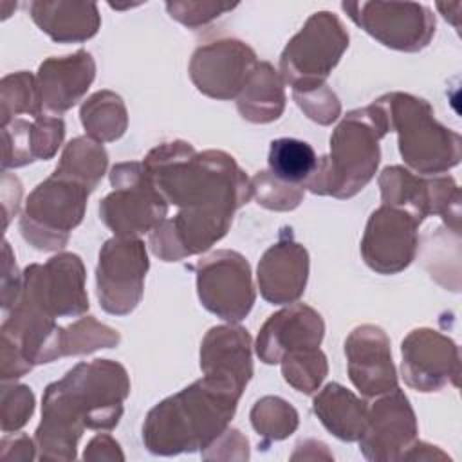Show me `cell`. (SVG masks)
Masks as SVG:
<instances>
[{"mask_svg":"<svg viewBox=\"0 0 462 462\" xmlns=\"http://www.w3.org/2000/svg\"><path fill=\"white\" fill-rule=\"evenodd\" d=\"M390 132L388 114L381 99L350 110L330 135V150L318 157L314 173L303 182L305 191L350 199L375 175L381 148L379 141Z\"/></svg>","mask_w":462,"mask_h":462,"instance_id":"cell-4","label":"cell"},{"mask_svg":"<svg viewBox=\"0 0 462 462\" xmlns=\"http://www.w3.org/2000/svg\"><path fill=\"white\" fill-rule=\"evenodd\" d=\"M253 199L265 209L273 211H292L300 206L305 195L301 184H291L276 179L267 171H258L251 179Z\"/></svg>","mask_w":462,"mask_h":462,"instance_id":"cell-33","label":"cell"},{"mask_svg":"<svg viewBox=\"0 0 462 462\" xmlns=\"http://www.w3.org/2000/svg\"><path fill=\"white\" fill-rule=\"evenodd\" d=\"M112 191L99 202L101 222L119 238H141L168 215V204L148 179L143 162H119L110 170Z\"/></svg>","mask_w":462,"mask_h":462,"instance_id":"cell-8","label":"cell"},{"mask_svg":"<svg viewBox=\"0 0 462 462\" xmlns=\"http://www.w3.org/2000/svg\"><path fill=\"white\" fill-rule=\"evenodd\" d=\"M143 168L166 204L179 208L148 233V245L162 262L208 251L253 199L251 179L222 150L197 152L186 141H168L146 153Z\"/></svg>","mask_w":462,"mask_h":462,"instance_id":"cell-1","label":"cell"},{"mask_svg":"<svg viewBox=\"0 0 462 462\" xmlns=\"http://www.w3.org/2000/svg\"><path fill=\"white\" fill-rule=\"evenodd\" d=\"M148 267L141 238H108L101 245L96 267L99 307L112 316L130 314L143 298Z\"/></svg>","mask_w":462,"mask_h":462,"instance_id":"cell-12","label":"cell"},{"mask_svg":"<svg viewBox=\"0 0 462 462\" xmlns=\"http://www.w3.org/2000/svg\"><path fill=\"white\" fill-rule=\"evenodd\" d=\"M258 63L256 52L244 42L222 38L199 45L189 60V78L199 92L211 99H236Z\"/></svg>","mask_w":462,"mask_h":462,"instance_id":"cell-14","label":"cell"},{"mask_svg":"<svg viewBox=\"0 0 462 462\" xmlns=\"http://www.w3.org/2000/svg\"><path fill=\"white\" fill-rule=\"evenodd\" d=\"M200 370L204 375H222L242 388L253 377V341L247 328L227 323L211 327L200 343Z\"/></svg>","mask_w":462,"mask_h":462,"instance_id":"cell-21","label":"cell"},{"mask_svg":"<svg viewBox=\"0 0 462 462\" xmlns=\"http://www.w3.org/2000/svg\"><path fill=\"white\" fill-rule=\"evenodd\" d=\"M244 390L229 377L202 375L166 397L144 419L146 449L162 457L202 453L229 428Z\"/></svg>","mask_w":462,"mask_h":462,"instance_id":"cell-3","label":"cell"},{"mask_svg":"<svg viewBox=\"0 0 462 462\" xmlns=\"http://www.w3.org/2000/svg\"><path fill=\"white\" fill-rule=\"evenodd\" d=\"M22 300L51 318H78L88 310L85 265L74 253H58L45 263H31L22 273Z\"/></svg>","mask_w":462,"mask_h":462,"instance_id":"cell-9","label":"cell"},{"mask_svg":"<svg viewBox=\"0 0 462 462\" xmlns=\"http://www.w3.org/2000/svg\"><path fill=\"white\" fill-rule=\"evenodd\" d=\"M94 78L96 61L88 51L79 49L69 56L47 58L36 74L42 112L60 117L81 101Z\"/></svg>","mask_w":462,"mask_h":462,"instance_id":"cell-20","label":"cell"},{"mask_svg":"<svg viewBox=\"0 0 462 462\" xmlns=\"http://www.w3.org/2000/svg\"><path fill=\"white\" fill-rule=\"evenodd\" d=\"M323 336L325 321L321 314L305 303L294 301L265 319L258 332L254 350L262 363L278 365L292 350L318 348Z\"/></svg>","mask_w":462,"mask_h":462,"instance_id":"cell-18","label":"cell"},{"mask_svg":"<svg viewBox=\"0 0 462 462\" xmlns=\"http://www.w3.org/2000/svg\"><path fill=\"white\" fill-rule=\"evenodd\" d=\"M130 379L112 359L78 363L51 383L42 399V422L34 431L40 460H74L85 428L110 431L119 424Z\"/></svg>","mask_w":462,"mask_h":462,"instance_id":"cell-2","label":"cell"},{"mask_svg":"<svg viewBox=\"0 0 462 462\" xmlns=\"http://www.w3.org/2000/svg\"><path fill=\"white\" fill-rule=\"evenodd\" d=\"M346 16L388 49L419 52L435 34V14L417 2H343Z\"/></svg>","mask_w":462,"mask_h":462,"instance_id":"cell-11","label":"cell"},{"mask_svg":"<svg viewBox=\"0 0 462 462\" xmlns=\"http://www.w3.org/2000/svg\"><path fill=\"white\" fill-rule=\"evenodd\" d=\"M65 137V123L61 117L51 114H38L31 117V148L34 161H47L54 157Z\"/></svg>","mask_w":462,"mask_h":462,"instance_id":"cell-35","label":"cell"},{"mask_svg":"<svg viewBox=\"0 0 462 462\" xmlns=\"http://www.w3.org/2000/svg\"><path fill=\"white\" fill-rule=\"evenodd\" d=\"M2 310L4 314L11 310V307L14 305L20 289H22V273H18L16 267V258L11 251L9 242H4V253H2Z\"/></svg>","mask_w":462,"mask_h":462,"instance_id":"cell-38","label":"cell"},{"mask_svg":"<svg viewBox=\"0 0 462 462\" xmlns=\"http://www.w3.org/2000/svg\"><path fill=\"white\" fill-rule=\"evenodd\" d=\"M435 458H448L446 453H442L437 446L415 440L410 449L402 455L401 460H435Z\"/></svg>","mask_w":462,"mask_h":462,"instance_id":"cell-41","label":"cell"},{"mask_svg":"<svg viewBox=\"0 0 462 462\" xmlns=\"http://www.w3.org/2000/svg\"><path fill=\"white\" fill-rule=\"evenodd\" d=\"M121 336L116 328L99 323L94 316L79 318L65 327V356L92 354L99 348H112L119 345Z\"/></svg>","mask_w":462,"mask_h":462,"instance_id":"cell-32","label":"cell"},{"mask_svg":"<svg viewBox=\"0 0 462 462\" xmlns=\"http://www.w3.org/2000/svg\"><path fill=\"white\" fill-rule=\"evenodd\" d=\"M92 191L54 171L27 197L20 215V233L38 251H60L81 224Z\"/></svg>","mask_w":462,"mask_h":462,"instance_id":"cell-6","label":"cell"},{"mask_svg":"<svg viewBox=\"0 0 462 462\" xmlns=\"http://www.w3.org/2000/svg\"><path fill=\"white\" fill-rule=\"evenodd\" d=\"M79 119L87 135L101 144L119 139L128 128L126 106L112 90H99L85 99Z\"/></svg>","mask_w":462,"mask_h":462,"instance_id":"cell-26","label":"cell"},{"mask_svg":"<svg viewBox=\"0 0 462 462\" xmlns=\"http://www.w3.org/2000/svg\"><path fill=\"white\" fill-rule=\"evenodd\" d=\"M236 4H222V2H166V9L173 20L179 23L197 29L200 25L209 23L211 20L222 16L224 13L235 9Z\"/></svg>","mask_w":462,"mask_h":462,"instance_id":"cell-37","label":"cell"},{"mask_svg":"<svg viewBox=\"0 0 462 462\" xmlns=\"http://www.w3.org/2000/svg\"><path fill=\"white\" fill-rule=\"evenodd\" d=\"M292 97L303 114L318 125H332L341 116V103L327 83L314 90L292 92Z\"/></svg>","mask_w":462,"mask_h":462,"instance_id":"cell-36","label":"cell"},{"mask_svg":"<svg viewBox=\"0 0 462 462\" xmlns=\"http://www.w3.org/2000/svg\"><path fill=\"white\" fill-rule=\"evenodd\" d=\"M240 116L256 125L276 121L285 110V81L269 61H258L236 96Z\"/></svg>","mask_w":462,"mask_h":462,"instance_id":"cell-24","label":"cell"},{"mask_svg":"<svg viewBox=\"0 0 462 462\" xmlns=\"http://www.w3.org/2000/svg\"><path fill=\"white\" fill-rule=\"evenodd\" d=\"M346 372L361 395L377 397L397 388L390 339L381 327L359 325L345 339Z\"/></svg>","mask_w":462,"mask_h":462,"instance_id":"cell-17","label":"cell"},{"mask_svg":"<svg viewBox=\"0 0 462 462\" xmlns=\"http://www.w3.org/2000/svg\"><path fill=\"white\" fill-rule=\"evenodd\" d=\"M106 166L108 153L103 144L90 139L88 135H81L65 144L54 173L72 179L94 191L101 182Z\"/></svg>","mask_w":462,"mask_h":462,"instance_id":"cell-27","label":"cell"},{"mask_svg":"<svg viewBox=\"0 0 462 462\" xmlns=\"http://www.w3.org/2000/svg\"><path fill=\"white\" fill-rule=\"evenodd\" d=\"M381 202L411 213L420 222L431 215V182L402 166H386L379 175Z\"/></svg>","mask_w":462,"mask_h":462,"instance_id":"cell-25","label":"cell"},{"mask_svg":"<svg viewBox=\"0 0 462 462\" xmlns=\"http://www.w3.org/2000/svg\"><path fill=\"white\" fill-rule=\"evenodd\" d=\"M267 166L276 179L303 186L318 166V155L307 141L280 137L271 141Z\"/></svg>","mask_w":462,"mask_h":462,"instance_id":"cell-28","label":"cell"},{"mask_svg":"<svg viewBox=\"0 0 462 462\" xmlns=\"http://www.w3.org/2000/svg\"><path fill=\"white\" fill-rule=\"evenodd\" d=\"M83 460L87 462H99V460H125V455L117 444V440H114L110 435L106 433H99L96 435L85 448L83 453Z\"/></svg>","mask_w":462,"mask_h":462,"instance_id":"cell-39","label":"cell"},{"mask_svg":"<svg viewBox=\"0 0 462 462\" xmlns=\"http://www.w3.org/2000/svg\"><path fill=\"white\" fill-rule=\"evenodd\" d=\"M386 108L390 130L397 132L399 153L419 175H440L462 159V139L437 121L433 108L422 97L390 92L379 97Z\"/></svg>","mask_w":462,"mask_h":462,"instance_id":"cell-5","label":"cell"},{"mask_svg":"<svg viewBox=\"0 0 462 462\" xmlns=\"http://www.w3.org/2000/svg\"><path fill=\"white\" fill-rule=\"evenodd\" d=\"M27 114L31 117L42 114L36 76L27 70L13 72L0 81V117L2 125Z\"/></svg>","mask_w":462,"mask_h":462,"instance_id":"cell-31","label":"cell"},{"mask_svg":"<svg viewBox=\"0 0 462 462\" xmlns=\"http://www.w3.org/2000/svg\"><path fill=\"white\" fill-rule=\"evenodd\" d=\"M0 457L4 460H32L36 458V442L29 439L25 433L13 435L5 433V437L0 442Z\"/></svg>","mask_w":462,"mask_h":462,"instance_id":"cell-40","label":"cell"},{"mask_svg":"<svg viewBox=\"0 0 462 462\" xmlns=\"http://www.w3.org/2000/svg\"><path fill=\"white\" fill-rule=\"evenodd\" d=\"M417 433L415 411L406 393L397 386L368 406L366 426L357 440L359 451L374 462L401 460L417 440Z\"/></svg>","mask_w":462,"mask_h":462,"instance_id":"cell-16","label":"cell"},{"mask_svg":"<svg viewBox=\"0 0 462 462\" xmlns=\"http://www.w3.org/2000/svg\"><path fill=\"white\" fill-rule=\"evenodd\" d=\"M254 431L267 442L291 437L300 422L298 411L282 397L265 395L254 402L249 413Z\"/></svg>","mask_w":462,"mask_h":462,"instance_id":"cell-29","label":"cell"},{"mask_svg":"<svg viewBox=\"0 0 462 462\" xmlns=\"http://www.w3.org/2000/svg\"><path fill=\"white\" fill-rule=\"evenodd\" d=\"M348 32L330 11L312 13L280 56V74L292 92L323 87L348 49Z\"/></svg>","mask_w":462,"mask_h":462,"instance_id":"cell-7","label":"cell"},{"mask_svg":"<svg viewBox=\"0 0 462 462\" xmlns=\"http://www.w3.org/2000/svg\"><path fill=\"white\" fill-rule=\"evenodd\" d=\"M197 294L206 310L226 323H240L251 312L256 291L249 262L231 249H218L195 263Z\"/></svg>","mask_w":462,"mask_h":462,"instance_id":"cell-10","label":"cell"},{"mask_svg":"<svg viewBox=\"0 0 462 462\" xmlns=\"http://www.w3.org/2000/svg\"><path fill=\"white\" fill-rule=\"evenodd\" d=\"M420 224L411 213L381 204L368 217L361 238L365 263L379 274L404 271L417 256Z\"/></svg>","mask_w":462,"mask_h":462,"instance_id":"cell-13","label":"cell"},{"mask_svg":"<svg viewBox=\"0 0 462 462\" xmlns=\"http://www.w3.org/2000/svg\"><path fill=\"white\" fill-rule=\"evenodd\" d=\"M309 253L291 233H282L260 258L256 283L265 301L291 305L301 298L309 280Z\"/></svg>","mask_w":462,"mask_h":462,"instance_id":"cell-19","label":"cell"},{"mask_svg":"<svg viewBox=\"0 0 462 462\" xmlns=\"http://www.w3.org/2000/svg\"><path fill=\"white\" fill-rule=\"evenodd\" d=\"M312 410L327 431L345 442L359 440L368 419V404L339 383L325 384L314 395Z\"/></svg>","mask_w":462,"mask_h":462,"instance_id":"cell-23","label":"cell"},{"mask_svg":"<svg viewBox=\"0 0 462 462\" xmlns=\"http://www.w3.org/2000/svg\"><path fill=\"white\" fill-rule=\"evenodd\" d=\"M34 411V393L25 384L2 386L0 397V422L4 433H16L22 430Z\"/></svg>","mask_w":462,"mask_h":462,"instance_id":"cell-34","label":"cell"},{"mask_svg":"<svg viewBox=\"0 0 462 462\" xmlns=\"http://www.w3.org/2000/svg\"><path fill=\"white\" fill-rule=\"evenodd\" d=\"M32 22L56 43H81L97 34L101 14L94 2L34 0L29 4Z\"/></svg>","mask_w":462,"mask_h":462,"instance_id":"cell-22","label":"cell"},{"mask_svg":"<svg viewBox=\"0 0 462 462\" xmlns=\"http://www.w3.org/2000/svg\"><path fill=\"white\" fill-rule=\"evenodd\" d=\"M404 383L422 393L458 388L460 356L457 343L433 328L411 330L401 345Z\"/></svg>","mask_w":462,"mask_h":462,"instance_id":"cell-15","label":"cell"},{"mask_svg":"<svg viewBox=\"0 0 462 462\" xmlns=\"http://www.w3.org/2000/svg\"><path fill=\"white\" fill-rule=\"evenodd\" d=\"M280 365L285 383L305 395L318 392L328 372L327 356L319 346L292 350L280 359Z\"/></svg>","mask_w":462,"mask_h":462,"instance_id":"cell-30","label":"cell"}]
</instances>
